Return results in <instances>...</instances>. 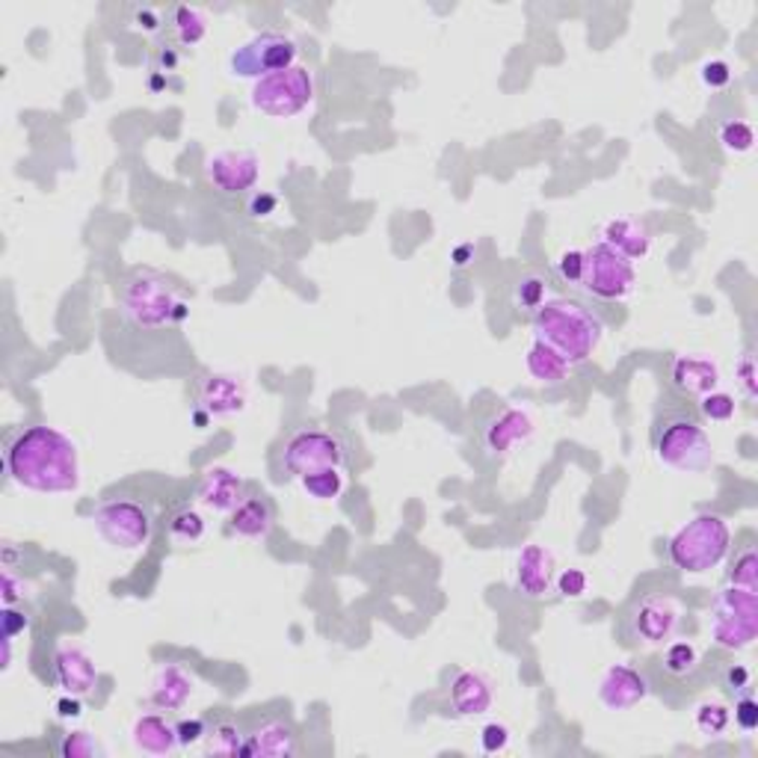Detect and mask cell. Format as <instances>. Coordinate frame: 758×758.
Listing matches in <instances>:
<instances>
[{
	"label": "cell",
	"mask_w": 758,
	"mask_h": 758,
	"mask_svg": "<svg viewBox=\"0 0 758 758\" xmlns=\"http://www.w3.org/2000/svg\"><path fill=\"white\" fill-rule=\"evenodd\" d=\"M3 468L15 487L42 495L75 492L80 487L77 444L54 427H27L7 439Z\"/></svg>",
	"instance_id": "obj_1"
},
{
	"label": "cell",
	"mask_w": 758,
	"mask_h": 758,
	"mask_svg": "<svg viewBox=\"0 0 758 758\" xmlns=\"http://www.w3.org/2000/svg\"><path fill=\"white\" fill-rule=\"evenodd\" d=\"M531 324L536 341H545L548 348L557 350L569 365H581L586 358H593L605 338L602 317L593 308L566 300V296L545 300L533 312Z\"/></svg>",
	"instance_id": "obj_2"
},
{
	"label": "cell",
	"mask_w": 758,
	"mask_h": 758,
	"mask_svg": "<svg viewBox=\"0 0 758 758\" xmlns=\"http://www.w3.org/2000/svg\"><path fill=\"white\" fill-rule=\"evenodd\" d=\"M652 451L664 468L679 475H703L715 466V444L703 421L684 406H667L652 424Z\"/></svg>",
	"instance_id": "obj_3"
},
{
	"label": "cell",
	"mask_w": 758,
	"mask_h": 758,
	"mask_svg": "<svg viewBox=\"0 0 758 758\" xmlns=\"http://www.w3.org/2000/svg\"><path fill=\"white\" fill-rule=\"evenodd\" d=\"M119 312L137 329H163L181 324L190 315V305L169 276L152 267H137L119 288Z\"/></svg>",
	"instance_id": "obj_4"
},
{
	"label": "cell",
	"mask_w": 758,
	"mask_h": 758,
	"mask_svg": "<svg viewBox=\"0 0 758 758\" xmlns=\"http://www.w3.org/2000/svg\"><path fill=\"white\" fill-rule=\"evenodd\" d=\"M350 463V444L332 430L296 427L282 439L273 454V471L279 480H300L324 468H344Z\"/></svg>",
	"instance_id": "obj_5"
},
{
	"label": "cell",
	"mask_w": 758,
	"mask_h": 758,
	"mask_svg": "<svg viewBox=\"0 0 758 758\" xmlns=\"http://www.w3.org/2000/svg\"><path fill=\"white\" fill-rule=\"evenodd\" d=\"M684 607L670 593H643L629 602L619 619V637L634 652L664 649L682 629Z\"/></svg>",
	"instance_id": "obj_6"
},
{
	"label": "cell",
	"mask_w": 758,
	"mask_h": 758,
	"mask_svg": "<svg viewBox=\"0 0 758 758\" xmlns=\"http://www.w3.org/2000/svg\"><path fill=\"white\" fill-rule=\"evenodd\" d=\"M729 548V521L717 513H699L667 540V560L687 574H703L723 564Z\"/></svg>",
	"instance_id": "obj_7"
},
{
	"label": "cell",
	"mask_w": 758,
	"mask_h": 758,
	"mask_svg": "<svg viewBox=\"0 0 758 758\" xmlns=\"http://www.w3.org/2000/svg\"><path fill=\"white\" fill-rule=\"evenodd\" d=\"M92 528L116 552H140L154 533V509L130 495H110L92 507Z\"/></svg>",
	"instance_id": "obj_8"
},
{
	"label": "cell",
	"mask_w": 758,
	"mask_h": 758,
	"mask_svg": "<svg viewBox=\"0 0 758 758\" xmlns=\"http://www.w3.org/2000/svg\"><path fill=\"white\" fill-rule=\"evenodd\" d=\"M708 634L717 649L741 652L753 646L758 634V596L756 590L727 584L708 610Z\"/></svg>",
	"instance_id": "obj_9"
},
{
	"label": "cell",
	"mask_w": 758,
	"mask_h": 758,
	"mask_svg": "<svg viewBox=\"0 0 758 758\" xmlns=\"http://www.w3.org/2000/svg\"><path fill=\"white\" fill-rule=\"evenodd\" d=\"M250 101L264 116L291 119L315 101V75L305 65H291L285 72L261 77L252 87Z\"/></svg>",
	"instance_id": "obj_10"
},
{
	"label": "cell",
	"mask_w": 758,
	"mask_h": 758,
	"mask_svg": "<svg viewBox=\"0 0 758 758\" xmlns=\"http://www.w3.org/2000/svg\"><path fill=\"white\" fill-rule=\"evenodd\" d=\"M578 288L602 303H626L637 288L634 261L622 258L598 240L596 247L584 250V276Z\"/></svg>",
	"instance_id": "obj_11"
},
{
	"label": "cell",
	"mask_w": 758,
	"mask_h": 758,
	"mask_svg": "<svg viewBox=\"0 0 758 758\" xmlns=\"http://www.w3.org/2000/svg\"><path fill=\"white\" fill-rule=\"evenodd\" d=\"M296 56H300V48L293 42L291 36L276 30H264L258 36H252L250 42H243L228 56V65H231V75L238 77H261L276 75V72H285L296 65Z\"/></svg>",
	"instance_id": "obj_12"
},
{
	"label": "cell",
	"mask_w": 758,
	"mask_h": 758,
	"mask_svg": "<svg viewBox=\"0 0 758 758\" xmlns=\"http://www.w3.org/2000/svg\"><path fill=\"white\" fill-rule=\"evenodd\" d=\"M195 421L205 424L207 418H231L240 415L250 403V389L238 374L228 370H205L195 377L193 386Z\"/></svg>",
	"instance_id": "obj_13"
},
{
	"label": "cell",
	"mask_w": 758,
	"mask_h": 758,
	"mask_svg": "<svg viewBox=\"0 0 758 758\" xmlns=\"http://www.w3.org/2000/svg\"><path fill=\"white\" fill-rule=\"evenodd\" d=\"M533 433H536V424H533L531 412L521 406H498L480 424V447L492 459H504L531 442Z\"/></svg>",
	"instance_id": "obj_14"
},
{
	"label": "cell",
	"mask_w": 758,
	"mask_h": 758,
	"mask_svg": "<svg viewBox=\"0 0 758 758\" xmlns=\"http://www.w3.org/2000/svg\"><path fill=\"white\" fill-rule=\"evenodd\" d=\"M258 178L261 161L252 152H217L205 161V181L223 195L250 193Z\"/></svg>",
	"instance_id": "obj_15"
},
{
	"label": "cell",
	"mask_w": 758,
	"mask_h": 758,
	"mask_svg": "<svg viewBox=\"0 0 758 758\" xmlns=\"http://www.w3.org/2000/svg\"><path fill=\"white\" fill-rule=\"evenodd\" d=\"M51 679L63 694L84 699L98 687V667L84 646L63 640L56 643L54 655H51Z\"/></svg>",
	"instance_id": "obj_16"
},
{
	"label": "cell",
	"mask_w": 758,
	"mask_h": 758,
	"mask_svg": "<svg viewBox=\"0 0 758 758\" xmlns=\"http://www.w3.org/2000/svg\"><path fill=\"white\" fill-rule=\"evenodd\" d=\"M670 386L687 401H703L720 391V365L708 353H679L670 362Z\"/></svg>",
	"instance_id": "obj_17"
},
{
	"label": "cell",
	"mask_w": 758,
	"mask_h": 758,
	"mask_svg": "<svg viewBox=\"0 0 758 758\" xmlns=\"http://www.w3.org/2000/svg\"><path fill=\"white\" fill-rule=\"evenodd\" d=\"M247 495H250L247 480L235 468L226 466L207 468L195 487V504L207 513H223V516H231Z\"/></svg>",
	"instance_id": "obj_18"
},
{
	"label": "cell",
	"mask_w": 758,
	"mask_h": 758,
	"mask_svg": "<svg viewBox=\"0 0 758 758\" xmlns=\"http://www.w3.org/2000/svg\"><path fill=\"white\" fill-rule=\"evenodd\" d=\"M554 578H557V560H554L552 548H545L540 542L525 545L516 557V569H513V581L525 598H545L552 596Z\"/></svg>",
	"instance_id": "obj_19"
},
{
	"label": "cell",
	"mask_w": 758,
	"mask_h": 758,
	"mask_svg": "<svg viewBox=\"0 0 758 758\" xmlns=\"http://www.w3.org/2000/svg\"><path fill=\"white\" fill-rule=\"evenodd\" d=\"M649 696V679L631 667V664H614L607 667V672L598 682V703L605 705L607 711H631L634 705H640Z\"/></svg>",
	"instance_id": "obj_20"
},
{
	"label": "cell",
	"mask_w": 758,
	"mask_h": 758,
	"mask_svg": "<svg viewBox=\"0 0 758 758\" xmlns=\"http://www.w3.org/2000/svg\"><path fill=\"white\" fill-rule=\"evenodd\" d=\"M296 749H300L296 729L285 717H264L243 737V756L288 758L296 756Z\"/></svg>",
	"instance_id": "obj_21"
},
{
	"label": "cell",
	"mask_w": 758,
	"mask_h": 758,
	"mask_svg": "<svg viewBox=\"0 0 758 758\" xmlns=\"http://www.w3.org/2000/svg\"><path fill=\"white\" fill-rule=\"evenodd\" d=\"M195 694L193 672L181 667V664H161L152 679V691H149V705L154 711L173 715L181 711Z\"/></svg>",
	"instance_id": "obj_22"
},
{
	"label": "cell",
	"mask_w": 758,
	"mask_h": 758,
	"mask_svg": "<svg viewBox=\"0 0 758 758\" xmlns=\"http://www.w3.org/2000/svg\"><path fill=\"white\" fill-rule=\"evenodd\" d=\"M447 699H451V711L456 717H480L487 715L492 703H495V691L483 672L477 670H456L447 687Z\"/></svg>",
	"instance_id": "obj_23"
},
{
	"label": "cell",
	"mask_w": 758,
	"mask_h": 758,
	"mask_svg": "<svg viewBox=\"0 0 758 758\" xmlns=\"http://www.w3.org/2000/svg\"><path fill=\"white\" fill-rule=\"evenodd\" d=\"M276 525V504L270 495H247L231 516L226 531L240 540H267Z\"/></svg>",
	"instance_id": "obj_24"
},
{
	"label": "cell",
	"mask_w": 758,
	"mask_h": 758,
	"mask_svg": "<svg viewBox=\"0 0 758 758\" xmlns=\"http://www.w3.org/2000/svg\"><path fill=\"white\" fill-rule=\"evenodd\" d=\"M652 240L655 238H652L649 226L643 219L617 217L607 219L605 226H602V243L629 261L646 258L652 252Z\"/></svg>",
	"instance_id": "obj_25"
},
{
	"label": "cell",
	"mask_w": 758,
	"mask_h": 758,
	"mask_svg": "<svg viewBox=\"0 0 758 758\" xmlns=\"http://www.w3.org/2000/svg\"><path fill=\"white\" fill-rule=\"evenodd\" d=\"M130 741L134 747L146 753V756H173L178 744V729L175 723L166 720L163 711H152V715H140L130 727Z\"/></svg>",
	"instance_id": "obj_26"
},
{
	"label": "cell",
	"mask_w": 758,
	"mask_h": 758,
	"mask_svg": "<svg viewBox=\"0 0 758 758\" xmlns=\"http://www.w3.org/2000/svg\"><path fill=\"white\" fill-rule=\"evenodd\" d=\"M166 30H169V42L178 48H195L205 39L207 33V15L195 7H169L166 10Z\"/></svg>",
	"instance_id": "obj_27"
},
{
	"label": "cell",
	"mask_w": 758,
	"mask_h": 758,
	"mask_svg": "<svg viewBox=\"0 0 758 758\" xmlns=\"http://www.w3.org/2000/svg\"><path fill=\"white\" fill-rule=\"evenodd\" d=\"M525 365H528V374L536 382H542V386H560L569 377V368H572L557 350L548 348L545 341H536V338H533V344L528 348Z\"/></svg>",
	"instance_id": "obj_28"
},
{
	"label": "cell",
	"mask_w": 758,
	"mask_h": 758,
	"mask_svg": "<svg viewBox=\"0 0 758 758\" xmlns=\"http://www.w3.org/2000/svg\"><path fill=\"white\" fill-rule=\"evenodd\" d=\"M703 664V652L696 649V643L691 640H675L672 637L667 646H664L661 655V670L670 675V679H691Z\"/></svg>",
	"instance_id": "obj_29"
},
{
	"label": "cell",
	"mask_w": 758,
	"mask_h": 758,
	"mask_svg": "<svg viewBox=\"0 0 758 758\" xmlns=\"http://www.w3.org/2000/svg\"><path fill=\"white\" fill-rule=\"evenodd\" d=\"M166 536L178 545H193L205 536V516L193 504H178L166 516Z\"/></svg>",
	"instance_id": "obj_30"
},
{
	"label": "cell",
	"mask_w": 758,
	"mask_h": 758,
	"mask_svg": "<svg viewBox=\"0 0 758 758\" xmlns=\"http://www.w3.org/2000/svg\"><path fill=\"white\" fill-rule=\"evenodd\" d=\"M727 584L744 586V590H756L758 584V554L756 542L744 540L732 554L727 569Z\"/></svg>",
	"instance_id": "obj_31"
},
{
	"label": "cell",
	"mask_w": 758,
	"mask_h": 758,
	"mask_svg": "<svg viewBox=\"0 0 758 758\" xmlns=\"http://www.w3.org/2000/svg\"><path fill=\"white\" fill-rule=\"evenodd\" d=\"M243 737L247 735L240 732L238 723L223 717L214 727H207L205 753L207 756H238V753H243Z\"/></svg>",
	"instance_id": "obj_32"
},
{
	"label": "cell",
	"mask_w": 758,
	"mask_h": 758,
	"mask_svg": "<svg viewBox=\"0 0 758 758\" xmlns=\"http://www.w3.org/2000/svg\"><path fill=\"white\" fill-rule=\"evenodd\" d=\"M305 495H312L315 501H336L344 492V475L341 468H324V471H312V475L300 477Z\"/></svg>",
	"instance_id": "obj_33"
},
{
	"label": "cell",
	"mask_w": 758,
	"mask_h": 758,
	"mask_svg": "<svg viewBox=\"0 0 758 758\" xmlns=\"http://www.w3.org/2000/svg\"><path fill=\"white\" fill-rule=\"evenodd\" d=\"M729 723H732V711L723 703H699L694 711V727L703 737H720L727 735Z\"/></svg>",
	"instance_id": "obj_34"
},
{
	"label": "cell",
	"mask_w": 758,
	"mask_h": 758,
	"mask_svg": "<svg viewBox=\"0 0 758 758\" xmlns=\"http://www.w3.org/2000/svg\"><path fill=\"white\" fill-rule=\"evenodd\" d=\"M56 753L63 758H104L108 749L89 732H68L56 741Z\"/></svg>",
	"instance_id": "obj_35"
},
{
	"label": "cell",
	"mask_w": 758,
	"mask_h": 758,
	"mask_svg": "<svg viewBox=\"0 0 758 758\" xmlns=\"http://www.w3.org/2000/svg\"><path fill=\"white\" fill-rule=\"evenodd\" d=\"M717 140L723 142V149L732 154H747L753 152V142H756V134H753V125L744 119H727L720 128H717Z\"/></svg>",
	"instance_id": "obj_36"
},
{
	"label": "cell",
	"mask_w": 758,
	"mask_h": 758,
	"mask_svg": "<svg viewBox=\"0 0 758 758\" xmlns=\"http://www.w3.org/2000/svg\"><path fill=\"white\" fill-rule=\"evenodd\" d=\"M548 296V288H545V279L540 273H525L519 282H516V291H513V300H516V308L519 312H536Z\"/></svg>",
	"instance_id": "obj_37"
},
{
	"label": "cell",
	"mask_w": 758,
	"mask_h": 758,
	"mask_svg": "<svg viewBox=\"0 0 758 758\" xmlns=\"http://www.w3.org/2000/svg\"><path fill=\"white\" fill-rule=\"evenodd\" d=\"M699 412H703V418H708V421L723 424L735 415V397L727 394V391H711V394H705L703 401H699Z\"/></svg>",
	"instance_id": "obj_38"
},
{
	"label": "cell",
	"mask_w": 758,
	"mask_h": 758,
	"mask_svg": "<svg viewBox=\"0 0 758 758\" xmlns=\"http://www.w3.org/2000/svg\"><path fill=\"white\" fill-rule=\"evenodd\" d=\"M758 374H756V353L753 348H747L741 353V358L735 362V382L737 389L744 391V397L749 403H756V391H758Z\"/></svg>",
	"instance_id": "obj_39"
},
{
	"label": "cell",
	"mask_w": 758,
	"mask_h": 758,
	"mask_svg": "<svg viewBox=\"0 0 758 758\" xmlns=\"http://www.w3.org/2000/svg\"><path fill=\"white\" fill-rule=\"evenodd\" d=\"M590 586V578H586L584 569H564V572L554 578V590L564 598H581Z\"/></svg>",
	"instance_id": "obj_40"
},
{
	"label": "cell",
	"mask_w": 758,
	"mask_h": 758,
	"mask_svg": "<svg viewBox=\"0 0 758 758\" xmlns=\"http://www.w3.org/2000/svg\"><path fill=\"white\" fill-rule=\"evenodd\" d=\"M557 267V276L564 279L566 285H581V276H584V250H566L560 258L554 261Z\"/></svg>",
	"instance_id": "obj_41"
},
{
	"label": "cell",
	"mask_w": 758,
	"mask_h": 758,
	"mask_svg": "<svg viewBox=\"0 0 758 758\" xmlns=\"http://www.w3.org/2000/svg\"><path fill=\"white\" fill-rule=\"evenodd\" d=\"M723 687L732 699L744 694H753V675L744 664H729L727 672H723Z\"/></svg>",
	"instance_id": "obj_42"
},
{
	"label": "cell",
	"mask_w": 758,
	"mask_h": 758,
	"mask_svg": "<svg viewBox=\"0 0 758 758\" xmlns=\"http://www.w3.org/2000/svg\"><path fill=\"white\" fill-rule=\"evenodd\" d=\"M480 747H483V753H504V749L509 747L507 723L492 720V723H487V727L480 729Z\"/></svg>",
	"instance_id": "obj_43"
},
{
	"label": "cell",
	"mask_w": 758,
	"mask_h": 758,
	"mask_svg": "<svg viewBox=\"0 0 758 758\" xmlns=\"http://www.w3.org/2000/svg\"><path fill=\"white\" fill-rule=\"evenodd\" d=\"M735 723L744 732H756L758 729V703L753 694H744L735 699Z\"/></svg>",
	"instance_id": "obj_44"
},
{
	"label": "cell",
	"mask_w": 758,
	"mask_h": 758,
	"mask_svg": "<svg viewBox=\"0 0 758 758\" xmlns=\"http://www.w3.org/2000/svg\"><path fill=\"white\" fill-rule=\"evenodd\" d=\"M175 68H178V45L173 42L157 45V51H154V60H152V75L169 77L175 75Z\"/></svg>",
	"instance_id": "obj_45"
},
{
	"label": "cell",
	"mask_w": 758,
	"mask_h": 758,
	"mask_svg": "<svg viewBox=\"0 0 758 758\" xmlns=\"http://www.w3.org/2000/svg\"><path fill=\"white\" fill-rule=\"evenodd\" d=\"M276 207H279V199L273 193H267V190H258V193L250 195V202H247V214H250L252 219H267L276 214Z\"/></svg>",
	"instance_id": "obj_46"
},
{
	"label": "cell",
	"mask_w": 758,
	"mask_h": 758,
	"mask_svg": "<svg viewBox=\"0 0 758 758\" xmlns=\"http://www.w3.org/2000/svg\"><path fill=\"white\" fill-rule=\"evenodd\" d=\"M175 729H178V744H181V747H193L199 741H205L207 735V723L205 720H199V717L181 720V723H175Z\"/></svg>",
	"instance_id": "obj_47"
},
{
	"label": "cell",
	"mask_w": 758,
	"mask_h": 758,
	"mask_svg": "<svg viewBox=\"0 0 758 758\" xmlns=\"http://www.w3.org/2000/svg\"><path fill=\"white\" fill-rule=\"evenodd\" d=\"M703 84L711 89H723L732 84V68L723 60H715V63L703 65Z\"/></svg>",
	"instance_id": "obj_48"
},
{
	"label": "cell",
	"mask_w": 758,
	"mask_h": 758,
	"mask_svg": "<svg viewBox=\"0 0 758 758\" xmlns=\"http://www.w3.org/2000/svg\"><path fill=\"white\" fill-rule=\"evenodd\" d=\"M134 24L140 27V30L146 33H157L166 27V12H157V10H137V15H134Z\"/></svg>",
	"instance_id": "obj_49"
},
{
	"label": "cell",
	"mask_w": 758,
	"mask_h": 758,
	"mask_svg": "<svg viewBox=\"0 0 758 758\" xmlns=\"http://www.w3.org/2000/svg\"><path fill=\"white\" fill-rule=\"evenodd\" d=\"M27 626H30V619H27V614H22V610H15V607H7L3 610V637H15V634H22V631H27Z\"/></svg>",
	"instance_id": "obj_50"
},
{
	"label": "cell",
	"mask_w": 758,
	"mask_h": 758,
	"mask_svg": "<svg viewBox=\"0 0 758 758\" xmlns=\"http://www.w3.org/2000/svg\"><path fill=\"white\" fill-rule=\"evenodd\" d=\"M0 593H3V605L12 607L18 598L24 596L22 590H18V574L12 572V566H7L3 569V581H0Z\"/></svg>",
	"instance_id": "obj_51"
},
{
	"label": "cell",
	"mask_w": 758,
	"mask_h": 758,
	"mask_svg": "<svg viewBox=\"0 0 758 758\" xmlns=\"http://www.w3.org/2000/svg\"><path fill=\"white\" fill-rule=\"evenodd\" d=\"M80 696H72L65 694L63 699H56V715L63 717V720H75V717H80Z\"/></svg>",
	"instance_id": "obj_52"
},
{
	"label": "cell",
	"mask_w": 758,
	"mask_h": 758,
	"mask_svg": "<svg viewBox=\"0 0 758 758\" xmlns=\"http://www.w3.org/2000/svg\"><path fill=\"white\" fill-rule=\"evenodd\" d=\"M475 255H477L475 243H463V247H456L454 250V264L456 267H468V264L475 261Z\"/></svg>",
	"instance_id": "obj_53"
}]
</instances>
